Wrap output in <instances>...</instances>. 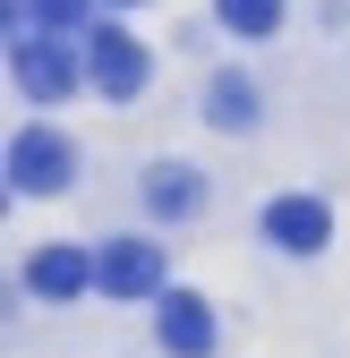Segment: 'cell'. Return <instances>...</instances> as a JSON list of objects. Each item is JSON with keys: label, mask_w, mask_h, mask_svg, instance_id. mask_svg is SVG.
Masks as SVG:
<instances>
[{"label": "cell", "mask_w": 350, "mask_h": 358, "mask_svg": "<svg viewBox=\"0 0 350 358\" xmlns=\"http://www.w3.org/2000/svg\"><path fill=\"white\" fill-rule=\"evenodd\" d=\"M214 17H223L231 34H248V43H265L282 26V0H214Z\"/></svg>", "instance_id": "obj_10"}, {"label": "cell", "mask_w": 350, "mask_h": 358, "mask_svg": "<svg viewBox=\"0 0 350 358\" xmlns=\"http://www.w3.org/2000/svg\"><path fill=\"white\" fill-rule=\"evenodd\" d=\"M85 9H94V0H26L34 34H77V26H85Z\"/></svg>", "instance_id": "obj_11"}, {"label": "cell", "mask_w": 350, "mask_h": 358, "mask_svg": "<svg viewBox=\"0 0 350 358\" xmlns=\"http://www.w3.org/2000/svg\"><path fill=\"white\" fill-rule=\"evenodd\" d=\"M69 179H77V145L60 128H18L9 137V188L18 196H60Z\"/></svg>", "instance_id": "obj_1"}, {"label": "cell", "mask_w": 350, "mask_h": 358, "mask_svg": "<svg viewBox=\"0 0 350 358\" xmlns=\"http://www.w3.org/2000/svg\"><path fill=\"white\" fill-rule=\"evenodd\" d=\"M69 85H77L69 43H60V34H18V94H34V103H60Z\"/></svg>", "instance_id": "obj_5"}, {"label": "cell", "mask_w": 350, "mask_h": 358, "mask_svg": "<svg viewBox=\"0 0 350 358\" xmlns=\"http://www.w3.org/2000/svg\"><path fill=\"white\" fill-rule=\"evenodd\" d=\"M265 239H274L282 256H316V248L333 239L325 196H274V205H265Z\"/></svg>", "instance_id": "obj_6"}, {"label": "cell", "mask_w": 350, "mask_h": 358, "mask_svg": "<svg viewBox=\"0 0 350 358\" xmlns=\"http://www.w3.org/2000/svg\"><path fill=\"white\" fill-rule=\"evenodd\" d=\"M154 333H162L171 358H214V307L197 290H162L154 299Z\"/></svg>", "instance_id": "obj_4"}, {"label": "cell", "mask_w": 350, "mask_h": 358, "mask_svg": "<svg viewBox=\"0 0 350 358\" xmlns=\"http://www.w3.org/2000/svg\"><path fill=\"white\" fill-rule=\"evenodd\" d=\"M94 273H103V256H85V248L60 239V248H43V256L26 264V290L60 307V299H85V290H94Z\"/></svg>", "instance_id": "obj_7"}, {"label": "cell", "mask_w": 350, "mask_h": 358, "mask_svg": "<svg viewBox=\"0 0 350 358\" xmlns=\"http://www.w3.org/2000/svg\"><path fill=\"white\" fill-rule=\"evenodd\" d=\"M85 77H94V94L128 103V94H146L154 60H146V43H137V34H120V26H94V34H85Z\"/></svg>", "instance_id": "obj_2"}, {"label": "cell", "mask_w": 350, "mask_h": 358, "mask_svg": "<svg viewBox=\"0 0 350 358\" xmlns=\"http://www.w3.org/2000/svg\"><path fill=\"white\" fill-rule=\"evenodd\" d=\"M94 290H103V299H162V248H154V239H111Z\"/></svg>", "instance_id": "obj_3"}, {"label": "cell", "mask_w": 350, "mask_h": 358, "mask_svg": "<svg viewBox=\"0 0 350 358\" xmlns=\"http://www.w3.org/2000/svg\"><path fill=\"white\" fill-rule=\"evenodd\" d=\"M205 120H214V128H248V120H256V85H248L239 69H223V77L205 85Z\"/></svg>", "instance_id": "obj_9"}, {"label": "cell", "mask_w": 350, "mask_h": 358, "mask_svg": "<svg viewBox=\"0 0 350 358\" xmlns=\"http://www.w3.org/2000/svg\"><path fill=\"white\" fill-rule=\"evenodd\" d=\"M146 205H154L162 222H188V213L205 205V179H197L188 162H154V171H146Z\"/></svg>", "instance_id": "obj_8"}]
</instances>
